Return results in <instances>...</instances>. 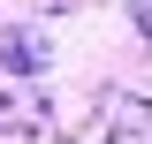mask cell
Masks as SVG:
<instances>
[{"label": "cell", "mask_w": 152, "mask_h": 144, "mask_svg": "<svg viewBox=\"0 0 152 144\" xmlns=\"http://www.w3.org/2000/svg\"><path fill=\"white\" fill-rule=\"evenodd\" d=\"M129 23H137V31L152 38V0H129Z\"/></svg>", "instance_id": "cell-3"}, {"label": "cell", "mask_w": 152, "mask_h": 144, "mask_svg": "<svg viewBox=\"0 0 152 144\" xmlns=\"http://www.w3.org/2000/svg\"><path fill=\"white\" fill-rule=\"evenodd\" d=\"M0 68H8V76H38V68H46V38H38V31H8V38H0Z\"/></svg>", "instance_id": "cell-2"}, {"label": "cell", "mask_w": 152, "mask_h": 144, "mask_svg": "<svg viewBox=\"0 0 152 144\" xmlns=\"http://www.w3.org/2000/svg\"><path fill=\"white\" fill-rule=\"evenodd\" d=\"M99 114L114 137H152V99H137V91H99Z\"/></svg>", "instance_id": "cell-1"}]
</instances>
